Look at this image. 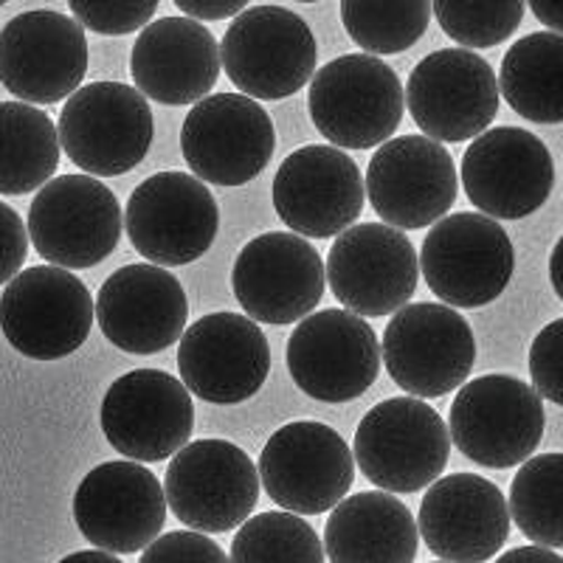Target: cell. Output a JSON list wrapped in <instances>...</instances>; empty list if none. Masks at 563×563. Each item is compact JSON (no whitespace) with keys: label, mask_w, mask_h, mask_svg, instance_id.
Returning a JSON list of instances; mask_svg holds the SVG:
<instances>
[{"label":"cell","mask_w":563,"mask_h":563,"mask_svg":"<svg viewBox=\"0 0 563 563\" xmlns=\"http://www.w3.org/2000/svg\"><path fill=\"white\" fill-rule=\"evenodd\" d=\"M431 294L449 308H485L499 299L516 271L512 240L482 211L440 218L420 251Z\"/></svg>","instance_id":"cell-6"},{"label":"cell","mask_w":563,"mask_h":563,"mask_svg":"<svg viewBox=\"0 0 563 563\" xmlns=\"http://www.w3.org/2000/svg\"><path fill=\"white\" fill-rule=\"evenodd\" d=\"M7 3H9V0H0V7H7Z\"/></svg>","instance_id":"cell-45"},{"label":"cell","mask_w":563,"mask_h":563,"mask_svg":"<svg viewBox=\"0 0 563 563\" xmlns=\"http://www.w3.org/2000/svg\"><path fill=\"white\" fill-rule=\"evenodd\" d=\"M102 335L130 355H158L180 341L189 319L184 285L167 268L124 265L104 279L97 296Z\"/></svg>","instance_id":"cell-25"},{"label":"cell","mask_w":563,"mask_h":563,"mask_svg":"<svg viewBox=\"0 0 563 563\" xmlns=\"http://www.w3.org/2000/svg\"><path fill=\"white\" fill-rule=\"evenodd\" d=\"M173 3L195 20H225L238 18L251 0H173Z\"/></svg>","instance_id":"cell-39"},{"label":"cell","mask_w":563,"mask_h":563,"mask_svg":"<svg viewBox=\"0 0 563 563\" xmlns=\"http://www.w3.org/2000/svg\"><path fill=\"white\" fill-rule=\"evenodd\" d=\"M276 133L268 110L245 93L203 97L186 113L180 150L195 178L243 186L274 158Z\"/></svg>","instance_id":"cell-13"},{"label":"cell","mask_w":563,"mask_h":563,"mask_svg":"<svg viewBox=\"0 0 563 563\" xmlns=\"http://www.w3.org/2000/svg\"><path fill=\"white\" fill-rule=\"evenodd\" d=\"M124 214L93 175H59L29 206V240L45 263L79 271L104 263L122 240Z\"/></svg>","instance_id":"cell-7"},{"label":"cell","mask_w":563,"mask_h":563,"mask_svg":"<svg viewBox=\"0 0 563 563\" xmlns=\"http://www.w3.org/2000/svg\"><path fill=\"white\" fill-rule=\"evenodd\" d=\"M507 507L510 519L532 544L563 550V454L521 462Z\"/></svg>","instance_id":"cell-31"},{"label":"cell","mask_w":563,"mask_h":563,"mask_svg":"<svg viewBox=\"0 0 563 563\" xmlns=\"http://www.w3.org/2000/svg\"><path fill=\"white\" fill-rule=\"evenodd\" d=\"M59 167L52 115L29 102H0V195H29Z\"/></svg>","instance_id":"cell-30"},{"label":"cell","mask_w":563,"mask_h":563,"mask_svg":"<svg viewBox=\"0 0 563 563\" xmlns=\"http://www.w3.org/2000/svg\"><path fill=\"white\" fill-rule=\"evenodd\" d=\"M499 93L536 124L563 122V34L532 32L501 59Z\"/></svg>","instance_id":"cell-29"},{"label":"cell","mask_w":563,"mask_h":563,"mask_svg":"<svg viewBox=\"0 0 563 563\" xmlns=\"http://www.w3.org/2000/svg\"><path fill=\"white\" fill-rule=\"evenodd\" d=\"M97 305L82 279L59 265L20 271L0 296V330L34 361H59L88 341Z\"/></svg>","instance_id":"cell-9"},{"label":"cell","mask_w":563,"mask_h":563,"mask_svg":"<svg viewBox=\"0 0 563 563\" xmlns=\"http://www.w3.org/2000/svg\"><path fill=\"white\" fill-rule=\"evenodd\" d=\"M462 184L482 214L521 220L550 200L555 164L530 130L493 128L476 135L462 155Z\"/></svg>","instance_id":"cell-21"},{"label":"cell","mask_w":563,"mask_h":563,"mask_svg":"<svg viewBox=\"0 0 563 563\" xmlns=\"http://www.w3.org/2000/svg\"><path fill=\"white\" fill-rule=\"evenodd\" d=\"M355 465L386 493H417L449 465L451 434L422 397H391L372 406L355 431Z\"/></svg>","instance_id":"cell-2"},{"label":"cell","mask_w":563,"mask_h":563,"mask_svg":"<svg viewBox=\"0 0 563 563\" xmlns=\"http://www.w3.org/2000/svg\"><path fill=\"white\" fill-rule=\"evenodd\" d=\"M139 563H231L218 541L198 530H178L144 547Z\"/></svg>","instance_id":"cell-37"},{"label":"cell","mask_w":563,"mask_h":563,"mask_svg":"<svg viewBox=\"0 0 563 563\" xmlns=\"http://www.w3.org/2000/svg\"><path fill=\"white\" fill-rule=\"evenodd\" d=\"M178 369L186 389L206 404H245L268 380V339L249 316L209 313L180 335Z\"/></svg>","instance_id":"cell-22"},{"label":"cell","mask_w":563,"mask_h":563,"mask_svg":"<svg viewBox=\"0 0 563 563\" xmlns=\"http://www.w3.org/2000/svg\"><path fill=\"white\" fill-rule=\"evenodd\" d=\"M406 108L429 139L460 144L493 124L499 113V79L476 52L442 48L409 74Z\"/></svg>","instance_id":"cell-15"},{"label":"cell","mask_w":563,"mask_h":563,"mask_svg":"<svg viewBox=\"0 0 563 563\" xmlns=\"http://www.w3.org/2000/svg\"><path fill=\"white\" fill-rule=\"evenodd\" d=\"M74 521L90 544L113 555L150 547L167 521V493L144 465L119 460L93 467L74 493Z\"/></svg>","instance_id":"cell-23"},{"label":"cell","mask_w":563,"mask_h":563,"mask_svg":"<svg viewBox=\"0 0 563 563\" xmlns=\"http://www.w3.org/2000/svg\"><path fill=\"white\" fill-rule=\"evenodd\" d=\"M310 119L330 144L372 150L404 122L406 93L391 65L375 54H344L313 74Z\"/></svg>","instance_id":"cell-1"},{"label":"cell","mask_w":563,"mask_h":563,"mask_svg":"<svg viewBox=\"0 0 563 563\" xmlns=\"http://www.w3.org/2000/svg\"><path fill=\"white\" fill-rule=\"evenodd\" d=\"M437 563H449V561H437Z\"/></svg>","instance_id":"cell-46"},{"label":"cell","mask_w":563,"mask_h":563,"mask_svg":"<svg viewBox=\"0 0 563 563\" xmlns=\"http://www.w3.org/2000/svg\"><path fill=\"white\" fill-rule=\"evenodd\" d=\"M220 59L240 93L276 102L299 93L313 79L319 45L308 23L290 9L254 7L231 20Z\"/></svg>","instance_id":"cell-4"},{"label":"cell","mask_w":563,"mask_h":563,"mask_svg":"<svg viewBox=\"0 0 563 563\" xmlns=\"http://www.w3.org/2000/svg\"><path fill=\"white\" fill-rule=\"evenodd\" d=\"M366 198L386 225L415 231L445 218L456 200V167L442 141L397 135L375 150L366 167Z\"/></svg>","instance_id":"cell-20"},{"label":"cell","mask_w":563,"mask_h":563,"mask_svg":"<svg viewBox=\"0 0 563 563\" xmlns=\"http://www.w3.org/2000/svg\"><path fill=\"white\" fill-rule=\"evenodd\" d=\"M527 0H431L440 29L462 48H493L516 34Z\"/></svg>","instance_id":"cell-34"},{"label":"cell","mask_w":563,"mask_h":563,"mask_svg":"<svg viewBox=\"0 0 563 563\" xmlns=\"http://www.w3.org/2000/svg\"><path fill=\"white\" fill-rule=\"evenodd\" d=\"M417 544L415 516L386 490L344 496L324 527L330 563H415Z\"/></svg>","instance_id":"cell-28"},{"label":"cell","mask_w":563,"mask_h":563,"mask_svg":"<svg viewBox=\"0 0 563 563\" xmlns=\"http://www.w3.org/2000/svg\"><path fill=\"white\" fill-rule=\"evenodd\" d=\"M380 358L389 378L409 395H451L476 364L474 330L442 301L404 305L386 324Z\"/></svg>","instance_id":"cell-8"},{"label":"cell","mask_w":563,"mask_h":563,"mask_svg":"<svg viewBox=\"0 0 563 563\" xmlns=\"http://www.w3.org/2000/svg\"><path fill=\"white\" fill-rule=\"evenodd\" d=\"M175 519L198 532L238 530L260 499V471L229 440H195L173 456L164 479Z\"/></svg>","instance_id":"cell-12"},{"label":"cell","mask_w":563,"mask_h":563,"mask_svg":"<svg viewBox=\"0 0 563 563\" xmlns=\"http://www.w3.org/2000/svg\"><path fill=\"white\" fill-rule=\"evenodd\" d=\"M88 74L85 29L68 14L34 9L0 29V82L29 104L68 99Z\"/></svg>","instance_id":"cell-17"},{"label":"cell","mask_w":563,"mask_h":563,"mask_svg":"<svg viewBox=\"0 0 563 563\" xmlns=\"http://www.w3.org/2000/svg\"><path fill=\"white\" fill-rule=\"evenodd\" d=\"M299 3H319V0H299Z\"/></svg>","instance_id":"cell-44"},{"label":"cell","mask_w":563,"mask_h":563,"mask_svg":"<svg viewBox=\"0 0 563 563\" xmlns=\"http://www.w3.org/2000/svg\"><path fill=\"white\" fill-rule=\"evenodd\" d=\"M99 420L108 442L122 456L164 462L192 437V391L164 369H133L110 384Z\"/></svg>","instance_id":"cell-19"},{"label":"cell","mask_w":563,"mask_h":563,"mask_svg":"<svg viewBox=\"0 0 563 563\" xmlns=\"http://www.w3.org/2000/svg\"><path fill=\"white\" fill-rule=\"evenodd\" d=\"M59 563H124L113 555V552H104V550H82V552H74V555L63 558Z\"/></svg>","instance_id":"cell-43"},{"label":"cell","mask_w":563,"mask_h":563,"mask_svg":"<svg viewBox=\"0 0 563 563\" xmlns=\"http://www.w3.org/2000/svg\"><path fill=\"white\" fill-rule=\"evenodd\" d=\"M57 133L70 164L93 178H115L147 158L155 122L139 88L90 82L74 90L63 104Z\"/></svg>","instance_id":"cell-3"},{"label":"cell","mask_w":563,"mask_h":563,"mask_svg":"<svg viewBox=\"0 0 563 563\" xmlns=\"http://www.w3.org/2000/svg\"><path fill=\"white\" fill-rule=\"evenodd\" d=\"M341 23L366 54H404L429 29L431 0H341Z\"/></svg>","instance_id":"cell-32"},{"label":"cell","mask_w":563,"mask_h":563,"mask_svg":"<svg viewBox=\"0 0 563 563\" xmlns=\"http://www.w3.org/2000/svg\"><path fill=\"white\" fill-rule=\"evenodd\" d=\"M527 3L547 29L563 34V0H527Z\"/></svg>","instance_id":"cell-41"},{"label":"cell","mask_w":563,"mask_h":563,"mask_svg":"<svg viewBox=\"0 0 563 563\" xmlns=\"http://www.w3.org/2000/svg\"><path fill=\"white\" fill-rule=\"evenodd\" d=\"M29 254V231L23 218L0 200V285L20 274Z\"/></svg>","instance_id":"cell-38"},{"label":"cell","mask_w":563,"mask_h":563,"mask_svg":"<svg viewBox=\"0 0 563 563\" xmlns=\"http://www.w3.org/2000/svg\"><path fill=\"white\" fill-rule=\"evenodd\" d=\"M161 0H68L74 20L108 37H122L144 29L158 12Z\"/></svg>","instance_id":"cell-35"},{"label":"cell","mask_w":563,"mask_h":563,"mask_svg":"<svg viewBox=\"0 0 563 563\" xmlns=\"http://www.w3.org/2000/svg\"><path fill=\"white\" fill-rule=\"evenodd\" d=\"M327 271L319 251L301 234L268 231L249 240L231 268V290L249 319L294 324L319 308Z\"/></svg>","instance_id":"cell-18"},{"label":"cell","mask_w":563,"mask_h":563,"mask_svg":"<svg viewBox=\"0 0 563 563\" xmlns=\"http://www.w3.org/2000/svg\"><path fill=\"white\" fill-rule=\"evenodd\" d=\"M550 282L552 288H555L558 299L563 301V238L558 240L555 249H552L550 254Z\"/></svg>","instance_id":"cell-42"},{"label":"cell","mask_w":563,"mask_h":563,"mask_svg":"<svg viewBox=\"0 0 563 563\" xmlns=\"http://www.w3.org/2000/svg\"><path fill=\"white\" fill-rule=\"evenodd\" d=\"M544 397L512 375H485L460 386L451 404V445L493 471L516 467L544 437Z\"/></svg>","instance_id":"cell-5"},{"label":"cell","mask_w":563,"mask_h":563,"mask_svg":"<svg viewBox=\"0 0 563 563\" xmlns=\"http://www.w3.org/2000/svg\"><path fill=\"white\" fill-rule=\"evenodd\" d=\"M256 471L268 499L296 516L333 510L355 482V460L344 437L313 420L288 422L274 431Z\"/></svg>","instance_id":"cell-10"},{"label":"cell","mask_w":563,"mask_h":563,"mask_svg":"<svg viewBox=\"0 0 563 563\" xmlns=\"http://www.w3.org/2000/svg\"><path fill=\"white\" fill-rule=\"evenodd\" d=\"M231 563H324L321 538L308 521L288 510L245 519L231 541Z\"/></svg>","instance_id":"cell-33"},{"label":"cell","mask_w":563,"mask_h":563,"mask_svg":"<svg viewBox=\"0 0 563 563\" xmlns=\"http://www.w3.org/2000/svg\"><path fill=\"white\" fill-rule=\"evenodd\" d=\"M496 563H563V558L558 555L550 547H516V550L505 552Z\"/></svg>","instance_id":"cell-40"},{"label":"cell","mask_w":563,"mask_h":563,"mask_svg":"<svg viewBox=\"0 0 563 563\" xmlns=\"http://www.w3.org/2000/svg\"><path fill=\"white\" fill-rule=\"evenodd\" d=\"M532 389L563 406V319L547 324L530 346Z\"/></svg>","instance_id":"cell-36"},{"label":"cell","mask_w":563,"mask_h":563,"mask_svg":"<svg viewBox=\"0 0 563 563\" xmlns=\"http://www.w3.org/2000/svg\"><path fill=\"white\" fill-rule=\"evenodd\" d=\"M324 271L330 290L346 310L380 319L409 305L420 279V260L395 225L358 223L330 245Z\"/></svg>","instance_id":"cell-16"},{"label":"cell","mask_w":563,"mask_h":563,"mask_svg":"<svg viewBox=\"0 0 563 563\" xmlns=\"http://www.w3.org/2000/svg\"><path fill=\"white\" fill-rule=\"evenodd\" d=\"M274 209L301 238H335L364 211L358 164L330 144H308L282 161L274 175Z\"/></svg>","instance_id":"cell-24"},{"label":"cell","mask_w":563,"mask_h":563,"mask_svg":"<svg viewBox=\"0 0 563 563\" xmlns=\"http://www.w3.org/2000/svg\"><path fill=\"white\" fill-rule=\"evenodd\" d=\"M128 238L147 263L189 265L218 240L220 209L209 186L189 173L141 180L128 200Z\"/></svg>","instance_id":"cell-11"},{"label":"cell","mask_w":563,"mask_h":563,"mask_svg":"<svg viewBox=\"0 0 563 563\" xmlns=\"http://www.w3.org/2000/svg\"><path fill=\"white\" fill-rule=\"evenodd\" d=\"M380 361L378 335L352 310L305 316L288 341L290 378L321 404L358 400L378 380Z\"/></svg>","instance_id":"cell-14"},{"label":"cell","mask_w":563,"mask_h":563,"mask_svg":"<svg viewBox=\"0 0 563 563\" xmlns=\"http://www.w3.org/2000/svg\"><path fill=\"white\" fill-rule=\"evenodd\" d=\"M417 530L440 561L485 563L510 536V507L485 476L451 474L426 490Z\"/></svg>","instance_id":"cell-26"},{"label":"cell","mask_w":563,"mask_h":563,"mask_svg":"<svg viewBox=\"0 0 563 563\" xmlns=\"http://www.w3.org/2000/svg\"><path fill=\"white\" fill-rule=\"evenodd\" d=\"M223 68L218 40L195 18H161L141 29L130 70L147 99L167 108L195 104L214 88Z\"/></svg>","instance_id":"cell-27"}]
</instances>
